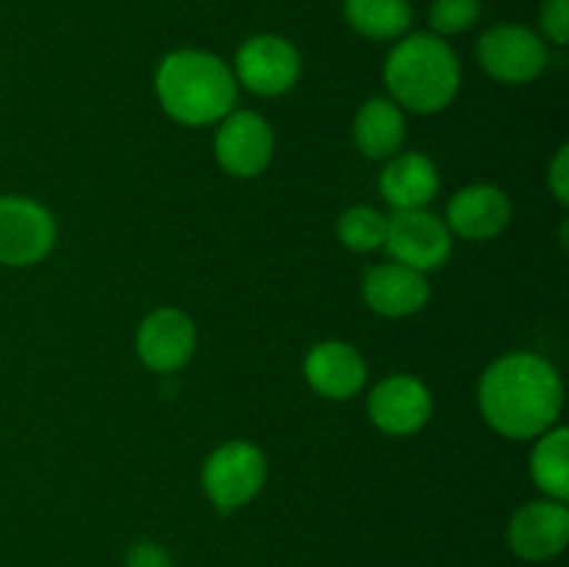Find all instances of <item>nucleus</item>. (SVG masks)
<instances>
[{
    "label": "nucleus",
    "instance_id": "obj_7",
    "mask_svg": "<svg viewBox=\"0 0 569 567\" xmlns=\"http://www.w3.org/2000/svg\"><path fill=\"white\" fill-rule=\"evenodd\" d=\"M478 61L503 83H528L548 67V44L526 26H495L478 42Z\"/></svg>",
    "mask_w": 569,
    "mask_h": 567
},
{
    "label": "nucleus",
    "instance_id": "obj_17",
    "mask_svg": "<svg viewBox=\"0 0 569 567\" xmlns=\"http://www.w3.org/2000/svg\"><path fill=\"white\" fill-rule=\"evenodd\" d=\"M356 148L367 159H392L406 139V117L389 98H372L359 109L353 122Z\"/></svg>",
    "mask_w": 569,
    "mask_h": 567
},
{
    "label": "nucleus",
    "instance_id": "obj_4",
    "mask_svg": "<svg viewBox=\"0 0 569 567\" xmlns=\"http://www.w3.org/2000/svg\"><path fill=\"white\" fill-rule=\"evenodd\" d=\"M267 459L253 442L231 439L203 465V493L220 511H237L264 487Z\"/></svg>",
    "mask_w": 569,
    "mask_h": 567
},
{
    "label": "nucleus",
    "instance_id": "obj_15",
    "mask_svg": "<svg viewBox=\"0 0 569 567\" xmlns=\"http://www.w3.org/2000/svg\"><path fill=\"white\" fill-rule=\"evenodd\" d=\"M306 381L315 392L331 400H348L365 387L367 365L359 350L339 339H326L309 350L303 361Z\"/></svg>",
    "mask_w": 569,
    "mask_h": 567
},
{
    "label": "nucleus",
    "instance_id": "obj_3",
    "mask_svg": "<svg viewBox=\"0 0 569 567\" xmlns=\"http://www.w3.org/2000/svg\"><path fill=\"white\" fill-rule=\"evenodd\" d=\"M383 83L398 106L417 115H433L459 94V56L437 33H409L389 50Z\"/></svg>",
    "mask_w": 569,
    "mask_h": 567
},
{
    "label": "nucleus",
    "instance_id": "obj_12",
    "mask_svg": "<svg viewBox=\"0 0 569 567\" xmlns=\"http://www.w3.org/2000/svg\"><path fill=\"white\" fill-rule=\"evenodd\" d=\"M370 420L392 437H409L428 422L433 411L431 392L415 376H389L370 392Z\"/></svg>",
    "mask_w": 569,
    "mask_h": 567
},
{
    "label": "nucleus",
    "instance_id": "obj_23",
    "mask_svg": "<svg viewBox=\"0 0 569 567\" xmlns=\"http://www.w3.org/2000/svg\"><path fill=\"white\" fill-rule=\"evenodd\" d=\"M122 567H176L164 545L153 543V539H139L126 550V561Z\"/></svg>",
    "mask_w": 569,
    "mask_h": 567
},
{
    "label": "nucleus",
    "instance_id": "obj_9",
    "mask_svg": "<svg viewBox=\"0 0 569 567\" xmlns=\"http://www.w3.org/2000/svg\"><path fill=\"white\" fill-rule=\"evenodd\" d=\"M276 150L270 122L256 111H231L222 117L214 137V156L226 172L237 178H256L267 170Z\"/></svg>",
    "mask_w": 569,
    "mask_h": 567
},
{
    "label": "nucleus",
    "instance_id": "obj_18",
    "mask_svg": "<svg viewBox=\"0 0 569 567\" xmlns=\"http://www.w3.org/2000/svg\"><path fill=\"white\" fill-rule=\"evenodd\" d=\"M345 20L361 37L387 42L409 31L411 6L409 0H345Z\"/></svg>",
    "mask_w": 569,
    "mask_h": 567
},
{
    "label": "nucleus",
    "instance_id": "obj_2",
    "mask_svg": "<svg viewBox=\"0 0 569 567\" xmlns=\"http://www.w3.org/2000/svg\"><path fill=\"white\" fill-rule=\"evenodd\" d=\"M156 94L161 109L181 126H211L233 111L237 76L209 50H176L156 70Z\"/></svg>",
    "mask_w": 569,
    "mask_h": 567
},
{
    "label": "nucleus",
    "instance_id": "obj_22",
    "mask_svg": "<svg viewBox=\"0 0 569 567\" xmlns=\"http://www.w3.org/2000/svg\"><path fill=\"white\" fill-rule=\"evenodd\" d=\"M539 26L542 33L553 44L569 42V0H545L542 11H539Z\"/></svg>",
    "mask_w": 569,
    "mask_h": 567
},
{
    "label": "nucleus",
    "instance_id": "obj_11",
    "mask_svg": "<svg viewBox=\"0 0 569 567\" xmlns=\"http://www.w3.org/2000/svg\"><path fill=\"white\" fill-rule=\"evenodd\" d=\"M198 331L187 311L161 306L150 311L137 331V354L144 367L156 372H176L192 359Z\"/></svg>",
    "mask_w": 569,
    "mask_h": 567
},
{
    "label": "nucleus",
    "instance_id": "obj_24",
    "mask_svg": "<svg viewBox=\"0 0 569 567\" xmlns=\"http://www.w3.org/2000/svg\"><path fill=\"white\" fill-rule=\"evenodd\" d=\"M548 183H550V192L556 195V200H559L561 206H567L569 203V148L567 145H561L553 165H550Z\"/></svg>",
    "mask_w": 569,
    "mask_h": 567
},
{
    "label": "nucleus",
    "instance_id": "obj_20",
    "mask_svg": "<svg viewBox=\"0 0 569 567\" xmlns=\"http://www.w3.org/2000/svg\"><path fill=\"white\" fill-rule=\"evenodd\" d=\"M387 226L389 217H383L381 211L370 209V206H353V209L342 211L337 233L345 248L356 250V253H370V250L383 248Z\"/></svg>",
    "mask_w": 569,
    "mask_h": 567
},
{
    "label": "nucleus",
    "instance_id": "obj_19",
    "mask_svg": "<svg viewBox=\"0 0 569 567\" xmlns=\"http://www.w3.org/2000/svg\"><path fill=\"white\" fill-rule=\"evenodd\" d=\"M569 431L565 426H553L545 434H539L537 445L531 454V476L537 487L548 498L567 500L569 495Z\"/></svg>",
    "mask_w": 569,
    "mask_h": 567
},
{
    "label": "nucleus",
    "instance_id": "obj_21",
    "mask_svg": "<svg viewBox=\"0 0 569 567\" xmlns=\"http://www.w3.org/2000/svg\"><path fill=\"white\" fill-rule=\"evenodd\" d=\"M478 17H481V0H433L428 22L437 37H448L472 28Z\"/></svg>",
    "mask_w": 569,
    "mask_h": 567
},
{
    "label": "nucleus",
    "instance_id": "obj_1",
    "mask_svg": "<svg viewBox=\"0 0 569 567\" xmlns=\"http://www.w3.org/2000/svg\"><path fill=\"white\" fill-rule=\"evenodd\" d=\"M478 406L483 420L503 437L537 439L565 409V381L548 359L517 350L487 367L478 384Z\"/></svg>",
    "mask_w": 569,
    "mask_h": 567
},
{
    "label": "nucleus",
    "instance_id": "obj_14",
    "mask_svg": "<svg viewBox=\"0 0 569 567\" xmlns=\"http://www.w3.org/2000/svg\"><path fill=\"white\" fill-rule=\"evenodd\" d=\"M361 295L376 315L409 317L428 304L431 287L426 281V272L411 270L400 261H387L367 272Z\"/></svg>",
    "mask_w": 569,
    "mask_h": 567
},
{
    "label": "nucleus",
    "instance_id": "obj_13",
    "mask_svg": "<svg viewBox=\"0 0 569 567\" xmlns=\"http://www.w3.org/2000/svg\"><path fill=\"white\" fill-rule=\"evenodd\" d=\"M511 222V200L503 189L492 187V183H472V187L461 189L453 195L448 203V222L459 237L472 239V242H483V239H495L498 233L506 231Z\"/></svg>",
    "mask_w": 569,
    "mask_h": 567
},
{
    "label": "nucleus",
    "instance_id": "obj_16",
    "mask_svg": "<svg viewBox=\"0 0 569 567\" xmlns=\"http://www.w3.org/2000/svg\"><path fill=\"white\" fill-rule=\"evenodd\" d=\"M439 192V170L422 153H395L381 172V195L395 211L426 209Z\"/></svg>",
    "mask_w": 569,
    "mask_h": 567
},
{
    "label": "nucleus",
    "instance_id": "obj_10",
    "mask_svg": "<svg viewBox=\"0 0 569 567\" xmlns=\"http://www.w3.org/2000/svg\"><path fill=\"white\" fill-rule=\"evenodd\" d=\"M511 550L526 561H550L569 543V509L567 500H531L520 506L509 523Z\"/></svg>",
    "mask_w": 569,
    "mask_h": 567
},
{
    "label": "nucleus",
    "instance_id": "obj_8",
    "mask_svg": "<svg viewBox=\"0 0 569 567\" xmlns=\"http://www.w3.org/2000/svg\"><path fill=\"white\" fill-rule=\"evenodd\" d=\"M450 228L431 211H395V217H389L383 248L411 270L426 272L442 267L450 256Z\"/></svg>",
    "mask_w": 569,
    "mask_h": 567
},
{
    "label": "nucleus",
    "instance_id": "obj_6",
    "mask_svg": "<svg viewBox=\"0 0 569 567\" xmlns=\"http://www.w3.org/2000/svg\"><path fill=\"white\" fill-rule=\"evenodd\" d=\"M300 70H303V61H300L298 48L276 33L250 37L237 50V61H233L237 81L264 98L289 92L298 83Z\"/></svg>",
    "mask_w": 569,
    "mask_h": 567
},
{
    "label": "nucleus",
    "instance_id": "obj_5",
    "mask_svg": "<svg viewBox=\"0 0 569 567\" xmlns=\"http://www.w3.org/2000/svg\"><path fill=\"white\" fill-rule=\"evenodd\" d=\"M56 245V220L42 203L26 195L0 198V265L31 267Z\"/></svg>",
    "mask_w": 569,
    "mask_h": 567
}]
</instances>
